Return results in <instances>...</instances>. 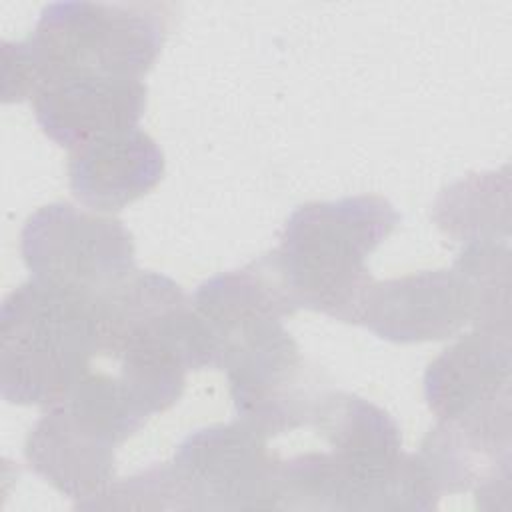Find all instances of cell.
Wrapping results in <instances>:
<instances>
[{"instance_id": "8992f818", "label": "cell", "mask_w": 512, "mask_h": 512, "mask_svg": "<svg viewBox=\"0 0 512 512\" xmlns=\"http://www.w3.org/2000/svg\"><path fill=\"white\" fill-rule=\"evenodd\" d=\"M170 466L180 510L280 508V460L268 436L242 418L194 430Z\"/></svg>"}, {"instance_id": "7a4b0ae2", "label": "cell", "mask_w": 512, "mask_h": 512, "mask_svg": "<svg viewBox=\"0 0 512 512\" xmlns=\"http://www.w3.org/2000/svg\"><path fill=\"white\" fill-rule=\"evenodd\" d=\"M170 20L158 2H52L22 42H2V100H32L64 76L140 78L156 62Z\"/></svg>"}, {"instance_id": "30bf717a", "label": "cell", "mask_w": 512, "mask_h": 512, "mask_svg": "<svg viewBox=\"0 0 512 512\" xmlns=\"http://www.w3.org/2000/svg\"><path fill=\"white\" fill-rule=\"evenodd\" d=\"M192 306L208 334L216 368L234 348L300 310L270 252L244 268L202 282L192 296Z\"/></svg>"}, {"instance_id": "277c9868", "label": "cell", "mask_w": 512, "mask_h": 512, "mask_svg": "<svg viewBox=\"0 0 512 512\" xmlns=\"http://www.w3.org/2000/svg\"><path fill=\"white\" fill-rule=\"evenodd\" d=\"M98 350L96 298L36 278L0 312V394L10 404H62Z\"/></svg>"}, {"instance_id": "ba28073f", "label": "cell", "mask_w": 512, "mask_h": 512, "mask_svg": "<svg viewBox=\"0 0 512 512\" xmlns=\"http://www.w3.org/2000/svg\"><path fill=\"white\" fill-rule=\"evenodd\" d=\"M476 298L468 278L450 270H426L372 282L358 324L396 344L442 340L474 322Z\"/></svg>"}, {"instance_id": "52a82bcc", "label": "cell", "mask_w": 512, "mask_h": 512, "mask_svg": "<svg viewBox=\"0 0 512 512\" xmlns=\"http://www.w3.org/2000/svg\"><path fill=\"white\" fill-rule=\"evenodd\" d=\"M226 370L238 418L266 434L310 426L322 396L330 390L306 366L284 324L238 346L220 366Z\"/></svg>"}, {"instance_id": "6da1fadb", "label": "cell", "mask_w": 512, "mask_h": 512, "mask_svg": "<svg viewBox=\"0 0 512 512\" xmlns=\"http://www.w3.org/2000/svg\"><path fill=\"white\" fill-rule=\"evenodd\" d=\"M96 326L92 366L106 370L148 416L178 402L188 370L214 366L192 298L164 274L134 270L96 298Z\"/></svg>"}, {"instance_id": "9c48e42d", "label": "cell", "mask_w": 512, "mask_h": 512, "mask_svg": "<svg viewBox=\"0 0 512 512\" xmlns=\"http://www.w3.org/2000/svg\"><path fill=\"white\" fill-rule=\"evenodd\" d=\"M424 396L438 420L510 418V330L474 328L430 362Z\"/></svg>"}, {"instance_id": "9a60e30c", "label": "cell", "mask_w": 512, "mask_h": 512, "mask_svg": "<svg viewBox=\"0 0 512 512\" xmlns=\"http://www.w3.org/2000/svg\"><path fill=\"white\" fill-rule=\"evenodd\" d=\"M454 266L468 278L474 298L478 328H508L510 252L498 242H470L458 254Z\"/></svg>"}, {"instance_id": "8fae6325", "label": "cell", "mask_w": 512, "mask_h": 512, "mask_svg": "<svg viewBox=\"0 0 512 512\" xmlns=\"http://www.w3.org/2000/svg\"><path fill=\"white\" fill-rule=\"evenodd\" d=\"M32 106L42 132L72 152L98 136L138 128L146 84L140 78L72 74L42 86Z\"/></svg>"}, {"instance_id": "5b68a950", "label": "cell", "mask_w": 512, "mask_h": 512, "mask_svg": "<svg viewBox=\"0 0 512 512\" xmlns=\"http://www.w3.org/2000/svg\"><path fill=\"white\" fill-rule=\"evenodd\" d=\"M20 252L32 278L88 298H100L136 270L132 236L120 220L66 202L42 206L24 222Z\"/></svg>"}, {"instance_id": "7c38bea8", "label": "cell", "mask_w": 512, "mask_h": 512, "mask_svg": "<svg viewBox=\"0 0 512 512\" xmlns=\"http://www.w3.org/2000/svg\"><path fill=\"white\" fill-rule=\"evenodd\" d=\"M118 442L68 404L46 408L32 426L24 456L32 472L58 492L78 500L76 508L100 496L114 482Z\"/></svg>"}, {"instance_id": "4fadbf2b", "label": "cell", "mask_w": 512, "mask_h": 512, "mask_svg": "<svg viewBox=\"0 0 512 512\" xmlns=\"http://www.w3.org/2000/svg\"><path fill=\"white\" fill-rule=\"evenodd\" d=\"M164 176V154L138 128L98 136L70 152L68 180L78 202L116 212L150 192Z\"/></svg>"}, {"instance_id": "5bb4252c", "label": "cell", "mask_w": 512, "mask_h": 512, "mask_svg": "<svg viewBox=\"0 0 512 512\" xmlns=\"http://www.w3.org/2000/svg\"><path fill=\"white\" fill-rule=\"evenodd\" d=\"M498 178L472 174L444 188L432 210L438 228L458 242H496L498 232L508 236V186L498 190Z\"/></svg>"}, {"instance_id": "3957f363", "label": "cell", "mask_w": 512, "mask_h": 512, "mask_svg": "<svg viewBox=\"0 0 512 512\" xmlns=\"http://www.w3.org/2000/svg\"><path fill=\"white\" fill-rule=\"evenodd\" d=\"M398 222L394 206L374 194L306 202L288 216L270 258L298 308L358 324L372 284L366 260Z\"/></svg>"}]
</instances>
